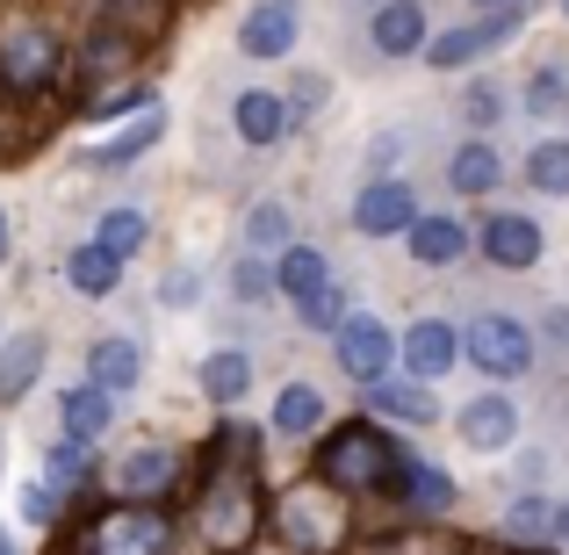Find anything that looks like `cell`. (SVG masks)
Masks as SVG:
<instances>
[{
	"label": "cell",
	"instance_id": "19",
	"mask_svg": "<svg viewBox=\"0 0 569 555\" xmlns=\"http://www.w3.org/2000/svg\"><path fill=\"white\" fill-rule=\"evenodd\" d=\"M58 412H66V440H72V447H87V440H101V433H109V397H101L94 383L72 389Z\"/></svg>",
	"mask_w": 569,
	"mask_h": 555
},
{
	"label": "cell",
	"instance_id": "41",
	"mask_svg": "<svg viewBox=\"0 0 569 555\" xmlns=\"http://www.w3.org/2000/svg\"><path fill=\"white\" fill-rule=\"evenodd\" d=\"M483 8H512V0H483Z\"/></svg>",
	"mask_w": 569,
	"mask_h": 555
},
{
	"label": "cell",
	"instance_id": "39",
	"mask_svg": "<svg viewBox=\"0 0 569 555\" xmlns=\"http://www.w3.org/2000/svg\"><path fill=\"white\" fill-rule=\"evenodd\" d=\"M556 542H562V548H569V498H562V505H556Z\"/></svg>",
	"mask_w": 569,
	"mask_h": 555
},
{
	"label": "cell",
	"instance_id": "38",
	"mask_svg": "<svg viewBox=\"0 0 569 555\" xmlns=\"http://www.w3.org/2000/svg\"><path fill=\"white\" fill-rule=\"evenodd\" d=\"M556 95H562V72H541V80H533V109H556Z\"/></svg>",
	"mask_w": 569,
	"mask_h": 555
},
{
	"label": "cell",
	"instance_id": "27",
	"mask_svg": "<svg viewBox=\"0 0 569 555\" xmlns=\"http://www.w3.org/2000/svg\"><path fill=\"white\" fill-rule=\"evenodd\" d=\"M94 246L109 252V260H130V252L144 246V217H138V209H109L101 231H94Z\"/></svg>",
	"mask_w": 569,
	"mask_h": 555
},
{
	"label": "cell",
	"instance_id": "29",
	"mask_svg": "<svg viewBox=\"0 0 569 555\" xmlns=\"http://www.w3.org/2000/svg\"><path fill=\"white\" fill-rule=\"evenodd\" d=\"M527 174H533V188H548V195H569V145H533Z\"/></svg>",
	"mask_w": 569,
	"mask_h": 555
},
{
	"label": "cell",
	"instance_id": "10",
	"mask_svg": "<svg viewBox=\"0 0 569 555\" xmlns=\"http://www.w3.org/2000/svg\"><path fill=\"white\" fill-rule=\"evenodd\" d=\"M238 43H246L252 58H281L296 43V0H260V8L246 14V29H238Z\"/></svg>",
	"mask_w": 569,
	"mask_h": 555
},
{
	"label": "cell",
	"instance_id": "4",
	"mask_svg": "<svg viewBox=\"0 0 569 555\" xmlns=\"http://www.w3.org/2000/svg\"><path fill=\"white\" fill-rule=\"evenodd\" d=\"M80 555H173V527L159 505H116L80 534Z\"/></svg>",
	"mask_w": 569,
	"mask_h": 555
},
{
	"label": "cell",
	"instance_id": "35",
	"mask_svg": "<svg viewBox=\"0 0 569 555\" xmlns=\"http://www.w3.org/2000/svg\"><path fill=\"white\" fill-rule=\"evenodd\" d=\"M87 66H130V43L123 37H101V29H94V37H87Z\"/></svg>",
	"mask_w": 569,
	"mask_h": 555
},
{
	"label": "cell",
	"instance_id": "12",
	"mask_svg": "<svg viewBox=\"0 0 569 555\" xmlns=\"http://www.w3.org/2000/svg\"><path fill=\"white\" fill-rule=\"evenodd\" d=\"M455 354H461V339L447 333L440 318L411 325V339H403V361H411V375H418V383H432V375H447V368H455Z\"/></svg>",
	"mask_w": 569,
	"mask_h": 555
},
{
	"label": "cell",
	"instance_id": "31",
	"mask_svg": "<svg viewBox=\"0 0 569 555\" xmlns=\"http://www.w3.org/2000/svg\"><path fill=\"white\" fill-rule=\"evenodd\" d=\"M138 101H144V87H138V80H116L109 95H101V87L87 95V116H116V109H138Z\"/></svg>",
	"mask_w": 569,
	"mask_h": 555
},
{
	"label": "cell",
	"instance_id": "40",
	"mask_svg": "<svg viewBox=\"0 0 569 555\" xmlns=\"http://www.w3.org/2000/svg\"><path fill=\"white\" fill-rule=\"evenodd\" d=\"M0 260H8V217H0Z\"/></svg>",
	"mask_w": 569,
	"mask_h": 555
},
{
	"label": "cell",
	"instance_id": "37",
	"mask_svg": "<svg viewBox=\"0 0 569 555\" xmlns=\"http://www.w3.org/2000/svg\"><path fill=\"white\" fill-rule=\"evenodd\" d=\"M252 238L260 246H289V209H252Z\"/></svg>",
	"mask_w": 569,
	"mask_h": 555
},
{
	"label": "cell",
	"instance_id": "3",
	"mask_svg": "<svg viewBox=\"0 0 569 555\" xmlns=\"http://www.w3.org/2000/svg\"><path fill=\"white\" fill-rule=\"evenodd\" d=\"M274 534L303 555H332L347 542V505H339V490L318 484V476H310V484H289L274 498Z\"/></svg>",
	"mask_w": 569,
	"mask_h": 555
},
{
	"label": "cell",
	"instance_id": "7",
	"mask_svg": "<svg viewBox=\"0 0 569 555\" xmlns=\"http://www.w3.org/2000/svg\"><path fill=\"white\" fill-rule=\"evenodd\" d=\"M469 354H476V368H483V375H527L533 368V339H527V325H519V318H476Z\"/></svg>",
	"mask_w": 569,
	"mask_h": 555
},
{
	"label": "cell",
	"instance_id": "17",
	"mask_svg": "<svg viewBox=\"0 0 569 555\" xmlns=\"http://www.w3.org/2000/svg\"><path fill=\"white\" fill-rule=\"evenodd\" d=\"M461 246H469V231H461L455 217H418L411 224V260H426V267L461 260Z\"/></svg>",
	"mask_w": 569,
	"mask_h": 555
},
{
	"label": "cell",
	"instance_id": "24",
	"mask_svg": "<svg viewBox=\"0 0 569 555\" xmlns=\"http://www.w3.org/2000/svg\"><path fill=\"white\" fill-rule=\"evenodd\" d=\"M37 368H43V339H37V333H29V339H14V347L0 354V397L14 404L29 383H37Z\"/></svg>",
	"mask_w": 569,
	"mask_h": 555
},
{
	"label": "cell",
	"instance_id": "36",
	"mask_svg": "<svg viewBox=\"0 0 569 555\" xmlns=\"http://www.w3.org/2000/svg\"><path fill=\"white\" fill-rule=\"evenodd\" d=\"M58 505H66V490H58V484H29L22 490V513L29 519H58Z\"/></svg>",
	"mask_w": 569,
	"mask_h": 555
},
{
	"label": "cell",
	"instance_id": "18",
	"mask_svg": "<svg viewBox=\"0 0 569 555\" xmlns=\"http://www.w3.org/2000/svg\"><path fill=\"white\" fill-rule=\"evenodd\" d=\"M447 181H455L461 195H490V188L505 181L498 145H461V152H455V167H447Z\"/></svg>",
	"mask_w": 569,
	"mask_h": 555
},
{
	"label": "cell",
	"instance_id": "43",
	"mask_svg": "<svg viewBox=\"0 0 569 555\" xmlns=\"http://www.w3.org/2000/svg\"><path fill=\"white\" fill-rule=\"evenodd\" d=\"M562 14H569V0H562Z\"/></svg>",
	"mask_w": 569,
	"mask_h": 555
},
{
	"label": "cell",
	"instance_id": "25",
	"mask_svg": "<svg viewBox=\"0 0 569 555\" xmlns=\"http://www.w3.org/2000/svg\"><path fill=\"white\" fill-rule=\"evenodd\" d=\"M159 130H167V109H144L138 123H130V130H123V138H116V145H101L94 159H101V167H130V159H138L144 145H159Z\"/></svg>",
	"mask_w": 569,
	"mask_h": 555
},
{
	"label": "cell",
	"instance_id": "21",
	"mask_svg": "<svg viewBox=\"0 0 569 555\" xmlns=\"http://www.w3.org/2000/svg\"><path fill=\"white\" fill-rule=\"evenodd\" d=\"M289 130V109L274 95H238V138L246 145H274Z\"/></svg>",
	"mask_w": 569,
	"mask_h": 555
},
{
	"label": "cell",
	"instance_id": "9",
	"mask_svg": "<svg viewBox=\"0 0 569 555\" xmlns=\"http://www.w3.org/2000/svg\"><path fill=\"white\" fill-rule=\"evenodd\" d=\"M353 224H361L368 238H389V231H411L418 224V195L403 188V181H376L361 195V202H353Z\"/></svg>",
	"mask_w": 569,
	"mask_h": 555
},
{
	"label": "cell",
	"instance_id": "42",
	"mask_svg": "<svg viewBox=\"0 0 569 555\" xmlns=\"http://www.w3.org/2000/svg\"><path fill=\"white\" fill-rule=\"evenodd\" d=\"M0 555H8V534H0Z\"/></svg>",
	"mask_w": 569,
	"mask_h": 555
},
{
	"label": "cell",
	"instance_id": "30",
	"mask_svg": "<svg viewBox=\"0 0 569 555\" xmlns=\"http://www.w3.org/2000/svg\"><path fill=\"white\" fill-rule=\"evenodd\" d=\"M505 534H556V505L548 498H519L512 513H505Z\"/></svg>",
	"mask_w": 569,
	"mask_h": 555
},
{
	"label": "cell",
	"instance_id": "20",
	"mask_svg": "<svg viewBox=\"0 0 569 555\" xmlns=\"http://www.w3.org/2000/svg\"><path fill=\"white\" fill-rule=\"evenodd\" d=\"M274 281L303 304V296H318L325 281H332V267H325V252H310V246H281V267H274Z\"/></svg>",
	"mask_w": 569,
	"mask_h": 555
},
{
	"label": "cell",
	"instance_id": "28",
	"mask_svg": "<svg viewBox=\"0 0 569 555\" xmlns=\"http://www.w3.org/2000/svg\"><path fill=\"white\" fill-rule=\"evenodd\" d=\"M318 418H325L318 389H303V383H296V389H281V397H274V433H310Z\"/></svg>",
	"mask_w": 569,
	"mask_h": 555
},
{
	"label": "cell",
	"instance_id": "16",
	"mask_svg": "<svg viewBox=\"0 0 569 555\" xmlns=\"http://www.w3.org/2000/svg\"><path fill=\"white\" fill-rule=\"evenodd\" d=\"M512 433H519V412L505 397H476L469 412H461V440L469 447H505Z\"/></svg>",
	"mask_w": 569,
	"mask_h": 555
},
{
	"label": "cell",
	"instance_id": "11",
	"mask_svg": "<svg viewBox=\"0 0 569 555\" xmlns=\"http://www.w3.org/2000/svg\"><path fill=\"white\" fill-rule=\"evenodd\" d=\"M483 252L498 267H533V260H541V231H533L527 217H505V209H498V217L483 224Z\"/></svg>",
	"mask_w": 569,
	"mask_h": 555
},
{
	"label": "cell",
	"instance_id": "26",
	"mask_svg": "<svg viewBox=\"0 0 569 555\" xmlns=\"http://www.w3.org/2000/svg\"><path fill=\"white\" fill-rule=\"evenodd\" d=\"M376 412L389 418H411V426H426L440 404H432V389H418V383H376Z\"/></svg>",
	"mask_w": 569,
	"mask_h": 555
},
{
	"label": "cell",
	"instance_id": "34",
	"mask_svg": "<svg viewBox=\"0 0 569 555\" xmlns=\"http://www.w3.org/2000/svg\"><path fill=\"white\" fill-rule=\"evenodd\" d=\"M403 476H411V498L418 505H447V498H455V484H447L440 469H403Z\"/></svg>",
	"mask_w": 569,
	"mask_h": 555
},
{
	"label": "cell",
	"instance_id": "15",
	"mask_svg": "<svg viewBox=\"0 0 569 555\" xmlns=\"http://www.w3.org/2000/svg\"><path fill=\"white\" fill-rule=\"evenodd\" d=\"M138 347H130V339H101V347L94 354H87V375H94V389H101V397H123V389L130 383H138Z\"/></svg>",
	"mask_w": 569,
	"mask_h": 555
},
{
	"label": "cell",
	"instance_id": "2",
	"mask_svg": "<svg viewBox=\"0 0 569 555\" xmlns=\"http://www.w3.org/2000/svg\"><path fill=\"white\" fill-rule=\"evenodd\" d=\"M397 469H403V455L376 426H339L318 447V484H332V490H382V484H397Z\"/></svg>",
	"mask_w": 569,
	"mask_h": 555
},
{
	"label": "cell",
	"instance_id": "6",
	"mask_svg": "<svg viewBox=\"0 0 569 555\" xmlns=\"http://www.w3.org/2000/svg\"><path fill=\"white\" fill-rule=\"evenodd\" d=\"M512 37H519V0H512V8H498V14H483V22L447 29V37H426V58L447 72V66H469V58L498 51V43H512Z\"/></svg>",
	"mask_w": 569,
	"mask_h": 555
},
{
	"label": "cell",
	"instance_id": "32",
	"mask_svg": "<svg viewBox=\"0 0 569 555\" xmlns=\"http://www.w3.org/2000/svg\"><path fill=\"white\" fill-rule=\"evenodd\" d=\"M303 325H318V333L347 325V304H339V289H318V296H303Z\"/></svg>",
	"mask_w": 569,
	"mask_h": 555
},
{
	"label": "cell",
	"instance_id": "14",
	"mask_svg": "<svg viewBox=\"0 0 569 555\" xmlns=\"http://www.w3.org/2000/svg\"><path fill=\"white\" fill-rule=\"evenodd\" d=\"M376 51H382V58H411V51H426V14H418L411 0H389V8L376 14Z\"/></svg>",
	"mask_w": 569,
	"mask_h": 555
},
{
	"label": "cell",
	"instance_id": "1",
	"mask_svg": "<svg viewBox=\"0 0 569 555\" xmlns=\"http://www.w3.org/2000/svg\"><path fill=\"white\" fill-rule=\"evenodd\" d=\"M252 426H223L217 455H209V490H202V534L209 548L238 555L260 527V498H252Z\"/></svg>",
	"mask_w": 569,
	"mask_h": 555
},
{
	"label": "cell",
	"instance_id": "8",
	"mask_svg": "<svg viewBox=\"0 0 569 555\" xmlns=\"http://www.w3.org/2000/svg\"><path fill=\"white\" fill-rule=\"evenodd\" d=\"M389 354H397V347H389V325L382 318H347V325H339V368H347L353 383L376 389L382 375H389Z\"/></svg>",
	"mask_w": 569,
	"mask_h": 555
},
{
	"label": "cell",
	"instance_id": "5",
	"mask_svg": "<svg viewBox=\"0 0 569 555\" xmlns=\"http://www.w3.org/2000/svg\"><path fill=\"white\" fill-rule=\"evenodd\" d=\"M0 80L8 95H43L58 80V37L43 22H8L0 29Z\"/></svg>",
	"mask_w": 569,
	"mask_h": 555
},
{
	"label": "cell",
	"instance_id": "23",
	"mask_svg": "<svg viewBox=\"0 0 569 555\" xmlns=\"http://www.w3.org/2000/svg\"><path fill=\"white\" fill-rule=\"evenodd\" d=\"M202 389L217 404H238L252 389V361H246V354H209V361H202Z\"/></svg>",
	"mask_w": 569,
	"mask_h": 555
},
{
	"label": "cell",
	"instance_id": "33",
	"mask_svg": "<svg viewBox=\"0 0 569 555\" xmlns=\"http://www.w3.org/2000/svg\"><path fill=\"white\" fill-rule=\"evenodd\" d=\"M109 14H123V22H138V29H159L167 22V0H101Z\"/></svg>",
	"mask_w": 569,
	"mask_h": 555
},
{
	"label": "cell",
	"instance_id": "13",
	"mask_svg": "<svg viewBox=\"0 0 569 555\" xmlns=\"http://www.w3.org/2000/svg\"><path fill=\"white\" fill-rule=\"evenodd\" d=\"M167 484H173V455H167V447H138V455L116 469V490H130V505L167 498Z\"/></svg>",
	"mask_w": 569,
	"mask_h": 555
},
{
	"label": "cell",
	"instance_id": "22",
	"mask_svg": "<svg viewBox=\"0 0 569 555\" xmlns=\"http://www.w3.org/2000/svg\"><path fill=\"white\" fill-rule=\"evenodd\" d=\"M66 281H72L80 296H109L116 281H123V260H109L101 246H80V252L66 260Z\"/></svg>",
	"mask_w": 569,
	"mask_h": 555
}]
</instances>
